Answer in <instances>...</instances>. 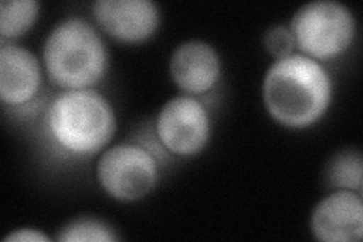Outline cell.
I'll list each match as a JSON object with an SVG mask.
<instances>
[{"label":"cell","mask_w":363,"mask_h":242,"mask_svg":"<svg viewBox=\"0 0 363 242\" xmlns=\"http://www.w3.org/2000/svg\"><path fill=\"white\" fill-rule=\"evenodd\" d=\"M117 114L96 88L61 89L43 111L41 133L55 153L82 160L100 155L117 133Z\"/></svg>","instance_id":"cell-1"},{"label":"cell","mask_w":363,"mask_h":242,"mask_svg":"<svg viewBox=\"0 0 363 242\" xmlns=\"http://www.w3.org/2000/svg\"><path fill=\"white\" fill-rule=\"evenodd\" d=\"M333 100L327 68L295 52L274 60L262 80V101L269 117L292 131L309 129L324 119Z\"/></svg>","instance_id":"cell-2"},{"label":"cell","mask_w":363,"mask_h":242,"mask_svg":"<svg viewBox=\"0 0 363 242\" xmlns=\"http://www.w3.org/2000/svg\"><path fill=\"white\" fill-rule=\"evenodd\" d=\"M44 73L56 88H94L108 73L109 53L94 23L70 16L60 20L43 44Z\"/></svg>","instance_id":"cell-3"},{"label":"cell","mask_w":363,"mask_h":242,"mask_svg":"<svg viewBox=\"0 0 363 242\" xmlns=\"http://www.w3.org/2000/svg\"><path fill=\"white\" fill-rule=\"evenodd\" d=\"M289 29L298 53L325 62L350 50L357 35V20L342 2L312 0L295 11Z\"/></svg>","instance_id":"cell-4"},{"label":"cell","mask_w":363,"mask_h":242,"mask_svg":"<svg viewBox=\"0 0 363 242\" xmlns=\"http://www.w3.org/2000/svg\"><path fill=\"white\" fill-rule=\"evenodd\" d=\"M96 177L106 195L117 202H138L152 194L161 177V164L150 147L124 141L99 155Z\"/></svg>","instance_id":"cell-5"},{"label":"cell","mask_w":363,"mask_h":242,"mask_svg":"<svg viewBox=\"0 0 363 242\" xmlns=\"http://www.w3.org/2000/svg\"><path fill=\"white\" fill-rule=\"evenodd\" d=\"M155 133L168 153L180 158L197 156L211 143V112L199 97L174 96L159 109Z\"/></svg>","instance_id":"cell-6"},{"label":"cell","mask_w":363,"mask_h":242,"mask_svg":"<svg viewBox=\"0 0 363 242\" xmlns=\"http://www.w3.org/2000/svg\"><path fill=\"white\" fill-rule=\"evenodd\" d=\"M91 14L101 32L123 44H143L161 26V8L152 0H96Z\"/></svg>","instance_id":"cell-7"},{"label":"cell","mask_w":363,"mask_h":242,"mask_svg":"<svg viewBox=\"0 0 363 242\" xmlns=\"http://www.w3.org/2000/svg\"><path fill=\"white\" fill-rule=\"evenodd\" d=\"M44 67L25 45L2 41L0 45V99L4 106L23 109L35 103L43 88Z\"/></svg>","instance_id":"cell-8"},{"label":"cell","mask_w":363,"mask_h":242,"mask_svg":"<svg viewBox=\"0 0 363 242\" xmlns=\"http://www.w3.org/2000/svg\"><path fill=\"white\" fill-rule=\"evenodd\" d=\"M168 70L182 94L206 96L221 80V55L208 41L188 40L173 50Z\"/></svg>","instance_id":"cell-9"},{"label":"cell","mask_w":363,"mask_h":242,"mask_svg":"<svg viewBox=\"0 0 363 242\" xmlns=\"http://www.w3.org/2000/svg\"><path fill=\"white\" fill-rule=\"evenodd\" d=\"M311 233L323 242H359L363 236L362 194L333 189L315 204L309 220Z\"/></svg>","instance_id":"cell-10"},{"label":"cell","mask_w":363,"mask_h":242,"mask_svg":"<svg viewBox=\"0 0 363 242\" xmlns=\"http://www.w3.org/2000/svg\"><path fill=\"white\" fill-rule=\"evenodd\" d=\"M38 0H2L0 2V35L2 41H13L28 33L38 20Z\"/></svg>","instance_id":"cell-11"},{"label":"cell","mask_w":363,"mask_h":242,"mask_svg":"<svg viewBox=\"0 0 363 242\" xmlns=\"http://www.w3.org/2000/svg\"><path fill=\"white\" fill-rule=\"evenodd\" d=\"M363 158L357 148H344L330 158L325 168L327 187L362 194Z\"/></svg>","instance_id":"cell-12"},{"label":"cell","mask_w":363,"mask_h":242,"mask_svg":"<svg viewBox=\"0 0 363 242\" xmlns=\"http://www.w3.org/2000/svg\"><path fill=\"white\" fill-rule=\"evenodd\" d=\"M120 239L116 229L94 216L73 218L61 226L55 236V241L61 242H113Z\"/></svg>","instance_id":"cell-13"},{"label":"cell","mask_w":363,"mask_h":242,"mask_svg":"<svg viewBox=\"0 0 363 242\" xmlns=\"http://www.w3.org/2000/svg\"><path fill=\"white\" fill-rule=\"evenodd\" d=\"M264 45L267 52L274 57L281 60L292 53H295V40L289 26L286 25H274L271 26L264 37Z\"/></svg>","instance_id":"cell-14"},{"label":"cell","mask_w":363,"mask_h":242,"mask_svg":"<svg viewBox=\"0 0 363 242\" xmlns=\"http://www.w3.org/2000/svg\"><path fill=\"white\" fill-rule=\"evenodd\" d=\"M52 238L35 227L14 229L4 238V242H49Z\"/></svg>","instance_id":"cell-15"}]
</instances>
